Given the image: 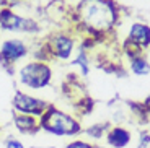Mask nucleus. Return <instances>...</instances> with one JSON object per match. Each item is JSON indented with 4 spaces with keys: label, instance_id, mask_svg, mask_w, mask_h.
<instances>
[{
    "label": "nucleus",
    "instance_id": "obj_7",
    "mask_svg": "<svg viewBox=\"0 0 150 148\" xmlns=\"http://www.w3.org/2000/svg\"><path fill=\"white\" fill-rule=\"evenodd\" d=\"M49 47V52L52 59H59V60H69L74 52V46H75V41L72 39L69 34H56V36H51L46 41Z\"/></svg>",
    "mask_w": 150,
    "mask_h": 148
},
{
    "label": "nucleus",
    "instance_id": "obj_16",
    "mask_svg": "<svg viewBox=\"0 0 150 148\" xmlns=\"http://www.w3.org/2000/svg\"><path fill=\"white\" fill-rule=\"evenodd\" d=\"M5 148H25V145H23L21 140H18V138L15 137H8L7 140L4 142Z\"/></svg>",
    "mask_w": 150,
    "mask_h": 148
},
{
    "label": "nucleus",
    "instance_id": "obj_12",
    "mask_svg": "<svg viewBox=\"0 0 150 148\" xmlns=\"http://www.w3.org/2000/svg\"><path fill=\"white\" fill-rule=\"evenodd\" d=\"M105 130H106L105 124H95V125L88 127V129L85 130V133L88 135V137L95 138V140H100V138L105 135Z\"/></svg>",
    "mask_w": 150,
    "mask_h": 148
},
{
    "label": "nucleus",
    "instance_id": "obj_17",
    "mask_svg": "<svg viewBox=\"0 0 150 148\" xmlns=\"http://www.w3.org/2000/svg\"><path fill=\"white\" fill-rule=\"evenodd\" d=\"M31 148H54V147H31Z\"/></svg>",
    "mask_w": 150,
    "mask_h": 148
},
{
    "label": "nucleus",
    "instance_id": "obj_8",
    "mask_svg": "<svg viewBox=\"0 0 150 148\" xmlns=\"http://www.w3.org/2000/svg\"><path fill=\"white\" fill-rule=\"evenodd\" d=\"M13 125H15L16 132L21 133V135H36L41 130L39 119L34 117V116L20 114V112L13 114Z\"/></svg>",
    "mask_w": 150,
    "mask_h": 148
},
{
    "label": "nucleus",
    "instance_id": "obj_1",
    "mask_svg": "<svg viewBox=\"0 0 150 148\" xmlns=\"http://www.w3.org/2000/svg\"><path fill=\"white\" fill-rule=\"evenodd\" d=\"M79 16L90 33L109 30L117 20V10L111 0H82Z\"/></svg>",
    "mask_w": 150,
    "mask_h": 148
},
{
    "label": "nucleus",
    "instance_id": "obj_5",
    "mask_svg": "<svg viewBox=\"0 0 150 148\" xmlns=\"http://www.w3.org/2000/svg\"><path fill=\"white\" fill-rule=\"evenodd\" d=\"M0 30L10 33H39V23L31 18L21 16L11 8H0Z\"/></svg>",
    "mask_w": 150,
    "mask_h": 148
},
{
    "label": "nucleus",
    "instance_id": "obj_6",
    "mask_svg": "<svg viewBox=\"0 0 150 148\" xmlns=\"http://www.w3.org/2000/svg\"><path fill=\"white\" fill-rule=\"evenodd\" d=\"M11 106H13L15 112L34 116V117L39 119L44 114L46 109L51 106V103L41 99V98L31 96V94L21 91V90H16V91L13 93V98H11Z\"/></svg>",
    "mask_w": 150,
    "mask_h": 148
},
{
    "label": "nucleus",
    "instance_id": "obj_18",
    "mask_svg": "<svg viewBox=\"0 0 150 148\" xmlns=\"http://www.w3.org/2000/svg\"><path fill=\"white\" fill-rule=\"evenodd\" d=\"M0 133H2V125H0Z\"/></svg>",
    "mask_w": 150,
    "mask_h": 148
},
{
    "label": "nucleus",
    "instance_id": "obj_3",
    "mask_svg": "<svg viewBox=\"0 0 150 148\" xmlns=\"http://www.w3.org/2000/svg\"><path fill=\"white\" fill-rule=\"evenodd\" d=\"M18 80L23 86L31 90H41L52 82V68L46 62L31 60L18 70Z\"/></svg>",
    "mask_w": 150,
    "mask_h": 148
},
{
    "label": "nucleus",
    "instance_id": "obj_2",
    "mask_svg": "<svg viewBox=\"0 0 150 148\" xmlns=\"http://www.w3.org/2000/svg\"><path fill=\"white\" fill-rule=\"evenodd\" d=\"M39 127L46 133L56 137H75L82 132V124L54 104H51L39 117Z\"/></svg>",
    "mask_w": 150,
    "mask_h": 148
},
{
    "label": "nucleus",
    "instance_id": "obj_11",
    "mask_svg": "<svg viewBox=\"0 0 150 148\" xmlns=\"http://www.w3.org/2000/svg\"><path fill=\"white\" fill-rule=\"evenodd\" d=\"M131 72L134 75H149L150 73V63L147 59L142 57H135V59H131Z\"/></svg>",
    "mask_w": 150,
    "mask_h": 148
},
{
    "label": "nucleus",
    "instance_id": "obj_9",
    "mask_svg": "<svg viewBox=\"0 0 150 148\" xmlns=\"http://www.w3.org/2000/svg\"><path fill=\"white\" fill-rule=\"evenodd\" d=\"M131 132L124 127H112L106 133V143L112 148H126L131 143Z\"/></svg>",
    "mask_w": 150,
    "mask_h": 148
},
{
    "label": "nucleus",
    "instance_id": "obj_14",
    "mask_svg": "<svg viewBox=\"0 0 150 148\" xmlns=\"http://www.w3.org/2000/svg\"><path fill=\"white\" fill-rule=\"evenodd\" d=\"M77 109L80 111V114H88V112H91V111H93V99L86 98V99L79 101V106H77Z\"/></svg>",
    "mask_w": 150,
    "mask_h": 148
},
{
    "label": "nucleus",
    "instance_id": "obj_4",
    "mask_svg": "<svg viewBox=\"0 0 150 148\" xmlns=\"http://www.w3.org/2000/svg\"><path fill=\"white\" fill-rule=\"evenodd\" d=\"M30 54L26 42L21 39H5L0 44V67L7 73H15V63Z\"/></svg>",
    "mask_w": 150,
    "mask_h": 148
},
{
    "label": "nucleus",
    "instance_id": "obj_10",
    "mask_svg": "<svg viewBox=\"0 0 150 148\" xmlns=\"http://www.w3.org/2000/svg\"><path fill=\"white\" fill-rule=\"evenodd\" d=\"M129 41L134 44L140 46V47H149L150 46V26L144 25V23H134L129 30Z\"/></svg>",
    "mask_w": 150,
    "mask_h": 148
},
{
    "label": "nucleus",
    "instance_id": "obj_13",
    "mask_svg": "<svg viewBox=\"0 0 150 148\" xmlns=\"http://www.w3.org/2000/svg\"><path fill=\"white\" fill-rule=\"evenodd\" d=\"M74 65L82 67V75H86V73H88V59H86V54H85V51H83V49L79 52V57L75 59Z\"/></svg>",
    "mask_w": 150,
    "mask_h": 148
},
{
    "label": "nucleus",
    "instance_id": "obj_15",
    "mask_svg": "<svg viewBox=\"0 0 150 148\" xmlns=\"http://www.w3.org/2000/svg\"><path fill=\"white\" fill-rule=\"evenodd\" d=\"M64 148H96V145L90 143V142H85V140H80V138H77V140L69 142V143L65 145Z\"/></svg>",
    "mask_w": 150,
    "mask_h": 148
}]
</instances>
